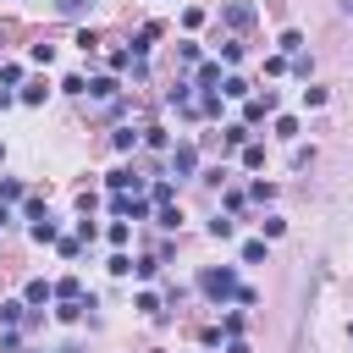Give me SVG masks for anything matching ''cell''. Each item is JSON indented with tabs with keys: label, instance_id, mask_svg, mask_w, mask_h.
<instances>
[{
	"label": "cell",
	"instance_id": "1",
	"mask_svg": "<svg viewBox=\"0 0 353 353\" xmlns=\"http://www.w3.org/2000/svg\"><path fill=\"white\" fill-rule=\"evenodd\" d=\"M237 287H243V281H237V265H210V270H199V292H204L210 303H221V309L237 303Z\"/></svg>",
	"mask_w": 353,
	"mask_h": 353
},
{
	"label": "cell",
	"instance_id": "2",
	"mask_svg": "<svg viewBox=\"0 0 353 353\" xmlns=\"http://www.w3.org/2000/svg\"><path fill=\"white\" fill-rule=\"evenodd\" d=\"M171 171H176V182L199 176V143H193V138H182V143L171 149Z\"/></svg>",
	"mask_w": 353,
	"mask_h": 353
},
{
	"label": "cell",
	"instance_id": "3",
	"mask_svg": "<svg viewBox=\"0 0 353 353\" xmlns=\"http://www.w3.org/2000/svg\"><path fill=\"white\" fill-rule=\"evenodd\" d=\"M254 17H259V11H254V0H226V6H221V22H226V28H237V33H248V28H254Z\"/></svg>",
	"mask_w": 353,
	"mask_h": 353
},
{
	"label": "cell",
	"instance_id": "4",
	"mask_svg": "<svg viewBox=\"0 0 353 353\" xmlns=\"http://www.w3.org/2000/svg\"><path fill=\"white\" fill-rule=\"evenodd\" d=\"M276 110V94L265 88V94H248V105H243V127H254V121H265Z\"/></svg>",
	"mask_w": 353,
	"mask_h": 353
},
{
	"label": "cell",
	"instance_id": "5",
	"mask_svg": "<svg viewBox=\"0 0 353 353\" xmlns=\"http://www.w3.org/2000/svg\"><path fill=\"white\" fill-rule=\"evenodd\" d=\"M22 303H28V309H39V303H55V281H44V276H33V281L22 287Z\"/></svg>",
	"mask_w": 353,
	"mask_h": 353
},
{
	"label": "cell",
	"instance_id": "6",
	"mask_svg": "<svg viewBox=\"0 0 353 353\" xmlns=\"http://www.w3.org/2000/svg\"><path fill=\"white\" fill-rule=\"evenodd\" d=\"M110 143H116L121 154H132V149L143 143V127H116V132H110Z\"/></svg>",
	"mask_w": 353,
	"mask_h": 353
},
{
	"label": "cell",
	"instance_id": "7",
	"mask_svg": "<svg viewBox=\"0 0 353 353\" xmlns=\"http://www.w3.org/2000/svg\"><path fill=\"white\" fill-rule=\"evenodd\" d=\"M105 182H110V188H116V193H127V188H132V193H138V182H143V176H138V171H132V165H116V171H110V176H105Z\"/></svg>",
	"mask_w": 353,
	"mask_h": 353
},
{
	"label": "cell",
	"instance_id": "8",
	"mask_svg": "<svg viewBox=\"0 0 353 353\" xmlns=\"http://www.w3.org/2000/svg\"><path fill=\"white\" fill-rule=\"evenodd\" d=\"M210 237H215V243H232V237H237V221L215 210V215H210Z\"/></svg>",
	"mask_w": 353,
	"mask_h": 353
},
{
	"label": "cell",
	"instance_id": "9",
	"mask_svg": "<svg viewBox=\"0 0 353 353\" xmlns=\"http://www.w3.org/2000/svg\"><path fill=\"white\" fill-rule=\"evenodd\" d=\"M44 94H50V83H44V77H33V83H22L17 105H44Z\"/></svg>",
	"mask_w": 353,
	"mask_h": 353
},
{
	"label": "cell",
	"instance_id": "10",
	"mask_svg": "<svg viewBox=\"0 0 353 353\" xmlns=\"http://www.w3.org/2000/svg\"><path fill=\"white\" fill-rule=\"evenodd\" d=\"M28 232H33V243H61V226H55V215H44V221H33Z\"/></svg>",
	"mask_w": 353,
	"mask_h": 353
},
{
	"label": "cell",
	"instance_id": "11",
	"mask_svg": "<svg viewBox=\"0 0 353 353\" xmlns=\"http://www.w3.org/2000/svg\"><path fill=\"white\" fill-rule=\"evenodd\" d=\"M0 204H28V188L17 176H0Z\"/></svg>",
	"mask_w": 353,
	"mask_h": 353
},
{
	"label": "cell",
	"instance_id": "12",
	"mask_svg": "<svg viewBox=\"0 0 353 353\" xmlns=\"http://www.w3.org/2000/svg\"><path fill=\"white\" fill-rule=\"evenodd\" d=\"M50 11H55V17H88L94 0H50Z\"/></svg>",
	"mask_w": 353,
	"mask_h": 353
},
{
	"label": "cell",
	"instance_id": "13",
	"mask_svg": "<svg viewBox=\"0 0 353 353\" xmlns=\"http://www.w3.org/2000/svg\"><path fill=\"white\" fill-rule=\"evenodd\" d=\"M276 55H303V33H298V28H287V33L276 39Z\"/></svg>",
	"mask_w": 353,
	"mask_h": 353
},
{
	"label": "cell",
	"instance_id": "14",
	"mask_svg": "<svg viewBox=\"0 0 353 353\" xmlns=\"http://www.w3.org/2000/svg\"><path fill=\"white\" fill-rule=\"evenodd\" d=\"M237 259H243V265H259V259H270V248H265V237H248Z\"/></svg>",
	"mask_w": 353,
	"mask_h": 353
},
{
	"label": "cell",
	"instance_id": "15",
	"mask_svg": "<svg viewBox=\"0 0 353 353\" xmlns=\"http://www.w3.org/2000/svg\"><path fill=\"white\" fill-rule=\"evenodd\" d=\"M88 99H116V77H88Z\"/></svg>",
	"mask_w": 353,
	"mask_h": 353
},
{
	"label": "cell",
	"instance_id": "16",
	"mask_svg": "<svg viewBox=\"0 0 353 353\" xmlns=\"http://www.w3.org/2000/svg\"><path fill=\"white\" fill-rule=\"evenodd\" d=\"M55 298H61V303H77V298H83L77 276H61V281H55Z\"/></svg>",
	"mask_w": 353,
	"mask_h": 353
},
{
	"label": "cell",
	"instance_id": "17",
	"mask_svg": "<svg viewBox=\"0 0 353 353\" xmlns=\"http://www.w3.org/2000/svg\"><path fill=\"white\" fill-rule=\"evenodd\" d=\"M61 94H77V99H88V77H83V72H72V77H61Z\"/></svg>",
	"mask_w": 353,
	"mask_h": 353
},
{
	"label": "cell",
	"instance_id": "18",
	"mask_svg": "<svg viewBox=\"0 0 353 353\" xmlns=\"http://www.w3.org/2000/svg\"><path fill=\"white\" fill-rule=\"evenodd\" d=\"M325 99H331V94H325V83H309V88H303V110H320Z\"/></svg>",
	"mask_w": 353,
	"mask_h": 353
},
{
	"label": "cell",
	"instance_id": "19",
	"mask_svg": "<svg viewBox=\"0 0 353 353\" xmlns=\"http://www.w3.org/2000/svg\"><path fill=\"white\" fill-rule=\"evenodd\" d=\"M243 165H248V171H259V165H265V143H254V138H248V143H243Z\"/></svg>",
	"mask_w": 353,
	"mask_h": 353
},
{
	"label": "cell",
	"instance_id": "20",
	"mask_svg": "<svg viewBox=\"0 0 353 353\" xmlns=\"http://www.w3.org/2000/svg\"><path fill=\"white\" fill-rule=\"evenodd\" d=\"M243 204H248V193H243V188H226V199H221V210H226V215H243Z\"/></svg>",
	"mask_w": 353,
	"mask_h": 353
},
{
	"label": "cell",
	"instance_id": "21",
	"mask_svg": "<svg viewBox=\"0 0 353 353\" xmlns=\"http://www.w3.org/2000/svg\"><path fill=\"white\" fill-rule=\"evenodd\" d=\"M83 309H88L83 298H77V303H61V309H55V320H61V325H77V320H83Z\"/></svg>",
	"mask_w": 353,
	"mask_h": 353
},
{
	"label": "cell",
	"instance_id": "22",
	"mask_svg": "<svg viewBox=\"0 0 353 353\" xmlns=\"http://www.w3.org/2000/svg\"><path fill=\"white\" fill-rule=\"evenodd\" d=\"M22 309H28L22 298H6V303H0V325H17V320H22Z\"/></svg>",
	"mask_w": 353,
	"mask_h": 353
},
{
	"label": "cell",
	"instance_id": "23",
	"mask_svg": "<svg viewBox=\"0 0 353 353\" xmlns=\"http://www.w3.org/2000/svg\"><path fill=\"white\" fill-rule=\"evenodd\" d=\"M28 61H39V66H50V61H55V44H44V39H39V44H28Z\"/></svg>",
	"mask_w": 353,
	"mask_h": 353
},
{
	"label": "cell",
	"instance_id": "24",
	"mask_svg": "<svg viewBox=\"0 0 353 353\" xmlns=\"http://www.w3.org/2000/svg\"><path fill=\"white\" fill-rule=\"evenodd\" d=\"M210 83H221V61H204V66H199V88H204V94H210Z\"/></svg>",
	"mask_w": 353,
	"mask_h": 353
},
{
	"label": "cell",
	"instance_id": "25",
	"mask_svg": "<svg viewBox=\"0 0 353 353\" xmlns=\"http://www.w3.org/2000/svg\"><path fill=\"white\" fill-rule=\"evenodd\" d=\"M221 94H226V99H248V83H243V77H221Z\"/></svg>",
	"mask_w": 353,
	"mask_h": 353
},
{
	"label": "cell",
	"instance_id": "26",
	"mask_svg": "<svg viewBox=\"0 0 353 353\" xmlns=\"http://www.w3.org/2000/svg\"><path fill=\"white\" fill-rule=\"evenodd\" d=\"M221 132H226V149H237V143H248V138H254L243 121H232V127H221Z\"/></svg>",
	"mask_w": 353,
	"mask_h": 353
},
{
	"label": "cell",
	"instance_id": "27",
	"mask_svg": "<svg viewBox=\"0 0 353 353\" xmlns=\"http://www.w3.org/2000/svg\"><path fill=\"white\" fill-rule=\"evenodd\" d=\"M132 276H138V281H154V276H160V259H132Z\"/></svg>",
	"mask_w": 353,
	"mask_h": 353
},
{
	"label": "cell",
	"instance_id": "28",
	"mask_svg": "<svg viewBox=\"0 0 353 353\" xmlns=\"http://www.w3.org/2000/svg\"><path fill=\"white\" fill-rule=\"evenodd\" d=\"M165 105H182V110H188V105H193V94H188V83H176V88H165Z\"/></svg>",
	"mask_w": 353,
	"mask_h": 353
},
{
	"label": "cell",
	"instance_id": "29",
	"mask_svg": "<svg viewBox=\"0 0 353 353\" xmlns=\"http://www.w3.org/2000/svg\"><path fill=\"white\" fill-rule=\"evenodd\" d=\"M276 138L292 143V138H298V116H276Z\"/></svg>",
	"mask_w": 353,
	"mask_h": 353
},
{
	"label": "cell",
	"instance_id": "30",
	"mask_svg": "<svg viewBox=\"0 0 353 353\" xmlns=\"http://www.w3.org/2000/svg\"><path fill=\"white\" fill-rule=\"evenodd\" d=\"M248 199H254V204H276V188H270V182H254Z\"/></svg>",
	"mask_w": 353,
	"mask_h": 353
},
{
	"label": "cell",
	"instance_id": "31",
	"mask_svg": "<svg viewBox=\"0 0 353 353\" xmlns=\"http://www.w3.org/2000/svg\"><path fill=\"white\" fill-rule=\"evenodd\" d=\"M105 270H110V276H132V254H110Z\"/></svg>",
	"mask_w": 353,
	"mask_h": 353
},
{
	"label": "cell",
	"instance_id": "32",
	"mask_svg": "<svg viewBox=\"0 0 353 353\" xmlns=\"http://www.w3.org/2000/svg\"><path fill=\"white\" fill-rule=\"evenodd\" d=\"M132 309H138V314H160V298H154V292H138Z\"/></svg>",
	"mask_w": 353,
	"mask_h": 353
},
{
	"label": "cell",
	"instance_id": "33",
	"mask_svg": "<svg viewBox=\"0 0 353 353\" xmlns=\"http://www.w3.org/2000/svg\"><path fill=\"white\" fill-rule=\"evenodd\" d=\"M259 232H265V237H281V232H287V221H281V215H265V221H259Z\"/></svg>",
	"mask_w": 353,
	"mask_h": 353
},
{
	"label": "cell",
	"instance_id": "34",
	"mask_svg": "<svg viewBox=\"0 0 353 353\" xmlns=\"http://www.w3.org/2000/svg\"><path fill=\"white\" fill-rule=\"evenodd\" d=\"M221 331H226V336H243V309H232V314L221 320Z\"/></svg>",
	"mask_w": 353,
	"mask_h": 353
},
{
	"label": "cell",
	"instance_id": "35",
	"mask_svg": "<svg viewBox=\"0 0 353 353\" xmlns=\"http://www.w3.org/2000/svg\"><path fill=\"white\" fill-rule=\"evenodd\" d=\"M0 83H6V88H11V83H22V66H17V61H6V66H0Z\"/></svg>",
	"mask_w": 353,
	"mask_h": 353
},
{
	"label": "cell",
	"instance_id": "36",
	"mask_svg": "<svg viewBox=\"0 0 353 353\" xmlns=\"http://www.w3.org/2000/svg\"><path fill=\"white\" fill-rule=\"evenodd\" d=\"M143 143L149 149H165V127H143Z\"/></svg>",
	"mask_w": 353,
	"mask_h": 353
},
{
	"label": "cell",
	"instance_id": "37",
	"mask_svg": "<svg viewBox=\"0 0 353 353\" xmlns=\"http://www.w3.org/2000/svg\"><path fill=\"white\" fill-rule=\"evenodd\" d=\"M176 199V182H154V204H171Z\"/></svg>",
	"mask_w": 353,
	"mask_h": 353
},
{
	"label": "cell",
	"instance_id": "38",
	"mask_svg": "<svg viewBox=\"0 0 353 353\" xmlns=\"http://www.w3.org/2000/svg\"><path fill=\"white\" fill-rule=\"evenodd\" d=\"M160 226L171 232V226H182V210H171V204H160Z\"/></svg>",
	"mask_w": 353,
	"mask_h": 353
},
{
	"label": "cell",
	"instance_id": "39",
	"mask_svg": "<svg viewBox=\"0 0 353 353\" xmlns=\"http://www.w3.org/2000/svg\"><path fill=\"white\" fill-rule=\"evenodd\" d=\"M105 237H110V243L121 248V243H127V221H110V226H105Z\"/></svg>",
	"mask_w": 353,
	"mask_h": 353
},
{
	"label": "cell",
	"instance_id": "40",
	"mask_svg": "<svg viewBox=\"0 0 353 353\" xmlns=\"http://www.w3.org/2000/svg\"><path fill=\"white\" fill-rule=\"evenodd\" d=\"M6 226H11V204H0V232H6Z\"/></svg>",
	"mask_w": 353,
	"mask_h": 353
},
{
	"label": "cell",
	"instance_id": "41",
	"mask_svg": "<svg viewBox=\"0 0 353 353\" xmlns=\"http://www.w3.org/2000/svg\"><path fill=\"white\" fill-rule=\"evenodd\" d=\"M342 11H347V17H353V0H342Z\"/></svg>",
	"mask_w": 353,
	"mask_h": 353
},
{
	"label": "cell",
	"instance_id": "42",
	"mask_svg": "<svg viewBox=\"0 0 353 353\" xmlns=\"http://www.w3.org/2000/svg\"><path fill=\"white\" fill-rule=\"evenodd\" d=\"M0 160H6V143H0Z\"/></svg>",
	"mask_w": 353,
	"mask_h": 353
},
{
	"label": "cell",
	"instance_id": "43",
	"mask_svg": "<svg viewBox=\"0 0 353 353\" xmlns=\"http://www.w3.org/2000/svg\"><path fill=\"white\" fill-rule=\"evenodd\" d=\"M149 353H160V347H149Z\"/></svg>",
	"mask_w": 353,
	"mask_h": 353
}]
</instances>
